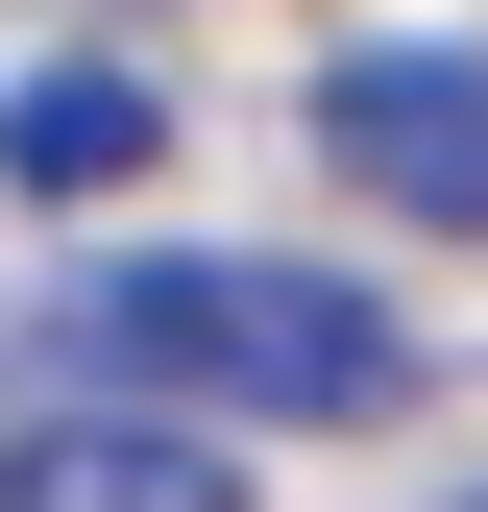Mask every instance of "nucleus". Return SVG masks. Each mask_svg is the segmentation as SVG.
<instances>
[{
    "label": "nucleus",
    "mask_w": 488,
    "mask_h": 512,
    "mask_svg": "<svg viewBox=\"0 0 488 512\" xmlns=\"http://www.w3.org/2000/svg\"><path fill=\"white\" fill-rule=\"evenodd\" d=\"M0 171H25V196H122V171H147V74H25L0 98Z\"/></svg>",
    "instance_id": "20e7f679"
},
{
    "label": "nucleus",
    "mask_w": 488,
    "mask_h": 512,
    "mask_svg": "<svg viewBox=\"0 0 488 512\" xmlns=\"http://www.w3.org/2000/svg\"><path fill=\"white\" fill-rule=\"evenodd\" d=\"M318 147H342V196L488 244V49H342V74H318Z\"/></svg>",
    "instance_id": "f03ea898"
},
{
    "label": "nucleus",
    "mask_w": 488,
    "mask_h": 512,
    "mask_svg": "<svg viewBox=\"0 0 488 512\" xmlns=\"http://www.w3.org/2000/svg\"><path fill=\"white\" fill-rule=\"evenodd\" d=\"M74 342L122 366V391H171V415H391V391H415L391 293H342V269H244V244H147V269H98Z\"/></svg>",
    "instance_id": "f257e3e1"
},
{
    "label": "nucleus",
    "mask_w": 488,
    "mask_h": 512,
    "mask_svg": "<svg viewBox=\"0 0 488 512\" xmlns=\"http://www.w3.org/2000/svg\"><path fill=\"white\" fill-rule=\"evenodd\" d=\"M98 25H122V0H98Z\"/></svg>",
    "instance_id": "39448f33"
},
{
    "label": "nucleus",
    "mask_w": 488,
    "mask_h": 512,
    "mask_svg": "<svg viewBox=\"0 0 488 512\" xmlns=\"http://www.w3.org/2000/svg\"><path fill=\"white\" fill-rule=\"evenodd\" d=\"M464 512H488V488H464Z\"/></svg>",
    "instance_id": "423d86ee"
},
{
    "label": "nucleus",
    "mask_w": 488,
    "mask_h": 512,
    "mask_svg": "<svg viewBox=\"0 0 488 512\" xmlns=\"http://www.w3.org/2000/svg\"><path fill=\"white\" fill-rule=\"evenodd\" d=\"M0 512H244V464L196 415H49V439H0Z\"/></svg>",
    "instance_id": "7ed1b4c3"
}]
</instances>
